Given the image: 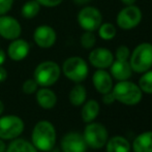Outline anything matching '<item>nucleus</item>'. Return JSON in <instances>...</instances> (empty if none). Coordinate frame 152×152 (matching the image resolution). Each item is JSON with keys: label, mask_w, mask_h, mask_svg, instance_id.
<instances>
[{"label": "nucleus", "mask_w": 152, "mask_h": 152, "mask_svg": "<svg viewBox=\"0 0 152 152\" xmlns=\"http://www.w3.org/2000/svg\"><path fill=\"white\" fill-rule=\"evenodd\" d=\"M40 10V4L36 0H29L23 4L21 8V15L24 19L31 20L35 18Z\"/></svg>", "instance_id": "5701e85b"}, {"label": "nucleus", "mask_w": 152, "mask_h": 152, "mask_svg": "<svg viewBox=\"0 0 152 152\" xmlns=\"http://www.w3.org/2000/svg\"><path fill=\"white\" fill-rule=\"evenodd\" d=\"M7 79V72L4 67H2V65H0V83L4 82Z\"/></svg>", "instance_id": "2f4dec72"}, {"label": "nucleus", "mask_w": 152, "mask_h": 152, "mask_svg": "<svg viewBox=\"0 0 152 152\" xmlns=\"http://www.w3.org/2000/svg\"><path fill=\"white\" fill-rule=\"evenodd\" d=\"M132 148L134 152H152V132H145L137 136Z\"/></svg>", "instance_id": "6ab92c4d"}, {"label": "nucleus", "mask_w": 152, "mask_h": 152, "mask_svg": "<svg viewBox=\"0 0 152 152\" xmlns=\"http://www.w3.org/2000/svg\"><path fill=\"white\" fill-rule=\"evenodd\" d=\"M61 75V68L55 61L40 62L35 67L33 72V79L38 86L50 87L59 80Z\"/></svg>", "instance_id": "20e7f679"}, {"label": "nucleus", "mask_w": 152, "mask_h": 152, "mask_svg": "<svg viewBox=\"0 0 152 152\" xmlns=\"http://www.w3.org/2000/svg\"><path fill=\"white\" fill-rule=\"evenodd\" d=\"M115 102H116V99H115V96L112 91L108 92L106 94H102V102L104 104H108L109 106V104H112Z\"/></svg>", "instance_id": "7c9ffc66"}, {"label": "nucleus", "mask_w": 152, "mask_h": 152, "mask_svg": "<svg viewBox=\"0 0 152 152\" xmlns=\"http://www.w3.org/2000/svg\"><path fill=\"white\" fill-rule=\"evenodd\" d=\"M112 92L116 102L125 106H136L143 97V92L139 85L129 80L118 81V83L113 86Z\"/></svg>", "instance_id": "f03ea898"}, {"label": "nucleus", "mask_w": 152, "mask_h": 152, "mask_svg": "<svg viewBox=\"0 0 152 152\" xmlns=\"http://www.w3.org/2000/svg\"><path fill=\"white\" fill-rule=\"evenodd\" d=\"M143 18L142 10L137 5H125L116 17V24L122 30H132L140 25Z\"/></svg>", "instance_id": "0eeeda50"}, {"label": "nucleus", "mask_w": 152, "mask_h": 152, "mask_svg": "<svg viewBox=\"0 0 152 152\" xmlns=\"http://www.w3.org/2000/svg\"><path fill=\"white\" fill-rule=\"evenodd\" d=\"M40 6H45V7H55L58 6L63 2V0H36Z\"/></svg>", "instance_id": "c756f323"}, {"label": "nucleus", "mask_w": 152, "mask_h": 152, "mask_svg": "<svg viewBox=\"0 0 152 152\" xmlns=\"http://www.w3.org/2000/svg\"><path fill=\"white\" fill-rule=\"evenodd\" d=\"M31 143L37 150L48 152L56 144V129L50 121H38L31 134Z\"/></svg>", "instance_id": "f257e3e1"}, {"label": "nucleus", "mask_w": 152, "mask_h": 152, "mask_svg": "<svg viewBox=\"0 0 152 152\" xmlns=\"http://www.w3.org/2000/svg\"><path fill=\"white\" fill-rule=\"evenodd\" d=\"M97 31H98L99 37L104 40L113 39L117 34V29H116V27H115V25L109 22L102 23V25L98 27Z\"/></svg>", "instance_id": "b1692460"}, {"label": "nucleus", "mask_w": 152, "mask_h": 152, "mask_svg": "<svg viewBox=\"0 0 152 152\" xmlns=\"http://www.w3.org/2000/svg\"><path fill=\"white\" fill-rule=\"evenodd\" d=\"M5 152H38L32 143L24 139H14L6 147Z\"/></svg>", "instance_id": "4be33fe9"}, {"label": "nucleus", "mask_w": 152, "mask_h": 152, "mask_svg": "<svg viewBox=\"0 0 152 152\" xmlns=\"http://www.w3.org/2000/svg\"><path fill=\"white\" fill-rule=\"evenodd\" d=\"M30 52V45L27 40L16 38L12 40L7 47V55L12 61H22L28 56Z\"/></svg>", "instance_id": "4468645a"}, {"label": "nucleus", "mask_w": 152, "mask_h": 152, "mask_svg": "<svg viewBox=\"0 0 152 152\" xmlns=\"http://www.w3.org/2000/svg\"><path fill=\"white\" fill-rule=\"evenodd\" d=\"M122 3L125 4V5H134L137 2V0H121Z\"/></svg>", "instance_id": "f704fd0d"}, {"label": "nucleus", "mask_w": 152, "mask_h": 152, "mask_svg": "<svg viewBox=\"0 0 152 152\" xmlns=\"http://www.w3.org/2000/svg\"><path fill=\"white\" fill-rule=\"evenodd\" d=\"M88 60L93 67L97 69H107L115 60V57L109 49L99 47V48L93 49L89 53Z\"/></svg>", "instance_id": "f8f14e48"}, {"label": "nucleus", "mask_w": 152, "mask_h": 152, "mask_svg": "<svg viewBox=\"0 0 152 152\" xmlns=\"http://www.w3.org/2000/svg\"><path fill=\"white\" fill-rule=\"evenodd\" d=\"M78 23L85 31L94 32L102 23V15L97 7L87 5L84 6L78 14Z\"/></svg>", "instance_id": "6e6552de"}, {"label": "nucleus", "mask_w": 152, "mask_h": 152, "mask_svg": "<svg viewBox=\"0 0 152 152\" xmlns=\"http://www.w3.org/2000/svg\"><path fill=\"white\" fill-rule=\"evenodd\" d=\"M130 50L129 48H128L127 46H124V45H122V46H119L118 48L116 49V52H115V58L117 59V60H128L130 57Z\"/></svg>", "instance_id": "bb28decb"}, {"label": "nucleus", "mask_w": 152, "mask_h": 152, "mask_svg": "<svg viewBox=\"0 0 152 152\" xmlns=\"http://www.w3.org/2000/svg\"><path fill=\"white\" fill-rule=\"evenodd\" d=\"M36 102L38 106L46 110L53 109L57 104V95L48 87H42L36 91Z\"/></svg>", "instance_id": "f3484780"}, {"label": "nucleus", "mask_w": 152, "mask_h": 152, "mask_svg": "<svg viewBox=\"0 0 152 152\" xmlns=\"http://www.w3.org/2000/svg\"><path fill=\"white\" fill-rule=\"evenodd\" d=\"M22 34V27L16 18L7 15L0 16V36L4 39L14 40Z\"/></svg>", "instance_id": "9d476101"}, {"label": "nucleus", "mask_w": 152, "mask_h": 152, "mask_svg": "<svg viewBox=\"0 0 152 152\" xmlns=\"http://www.w3.org/2000/svg\"><path fill=\"white\" fill-rule=\"evenodd\" d=\"M14 0H0V16L6 15L12 7Z\"/></svg>", "instance_id": "c85d7f7f"}, {"label": "nucleus", "mask_w": 152, "mask_h": 152, "mask_svg": "<svg viewBox=\"0 0 152 152\" xmlns=\"http://www.w3.org/2000/svg\"><path fill=\"white\" fill-rule=\"evenodd\" d=\"M82 111H81V117L83 121L89 123L96 119L100 111V107L98 102L95 99H89L88 102H85L82 104Z\"/></svg>", "instance_id": "aec40b11"}, {"label": "nucleus", "mask_w": 152, "mask_h": 152, "mask_svg": "<svg viewBox=\"0 0 152 152\" xmlns=\"http://www.w3.org/2000/svg\"><path fill=\"white\" fill-rule=\"evenodd\" d=\"M87 147L84 137L79 132H68L61 140V149L63 152H86Z\"/></svg>", "instance_id": "ddd939ff"}, {"label": "nucleus", "mask_w": 152, "mask_h": 152, "mask_svg": "<svg viewBox=\"0 0 152 152\" xmlns=\"http://www.w3.org/2000/svg\"><path fill=\"white\" fill-rule=\"evenodd\" d=\"M83 137L88 147L92 149H102L108 142L109 132L104 125L92 121L85 127Z\"/></svg>", "instance_id": "423d86ee"}, {"label": "nucleus", "mask_w": 152, "mask_h": 152, "mask_svg": "<svg viewBox=\"0 0 152 152\" xmlns=\"http://www.w3.org/2000/svg\"><path fill=\"white\" fill-rule=\"evenodd\" d=\"M33 40L42 49H49L55 45L57 34L54 28L49 25H40L33 32Z\"/></svg>", "instance_id": "9b49d317"}, {"label": "nucleus", "mask_w": 152, "mask_h": 152, "mask_svg": "<svg viewBox=\"0 0 152 152\" xmlns=\"http://www.w3.org/2000/svg\"><path fill=\"white\" fill-rule=\"evenodd\" d=\"M91 0H74V2L78 5H86L90 2Z\"/></svg>", "instance_id": "72a5a7b5"}, {"label": "nucleus", "mask_w": 152, "mask_h": 152, "mask_svg": "<svg viewBox=\"0 0 152 152\" xmlns=\"http://www.w3.org/2000/svg\"><path fill=\"white\" fill-rule=\"evenodd\" d=\"M109 68H110V74L112 78L117 81L129 80L134 72L128 60L123 61L115 59Z\"/></svg>", "instance_id": "dca6fc26"}, {"label": "nucleus", "mask_w": 152, "mask_h": 152, "mask_svg": "<svg viewBox=\"0 0 152 152\" xmlns=\"http://www.w3.org/2000/svg\"><path fill=\"white\" fill-rule=\"evenodd\" d=\"M38 84L34 79H28L22 85V90L26 94H33L37 91Z\"/></svg>", "instance_id": "cd10ccee"}, {"label": "nucleus", "mask_w": 152, "mask_h": 152, "mask_svg": "<svg viewBox=\"0 0 152 152\" xmlns=\"http://www.w3.org/2000/svg\"><path fill=\"white\" fill-rule=\"evenodd\" d=\"M81 46L84 49H92L96 42V36L93 32L91 31H85L84 33L81 35L80 38Z\"/></svg>", "instance_id": "a878e982"}, {"label": "nucleus", "mask_w": 152, "mask_h": 152, "mask_svg": "<svg viewBox=\"0 0 152 152\" xmlns=\"http://www.w3.org/2000/svg\"><path fill=\"white\" fill-rule=\"evenodd\" d=\"M92 83L95 90L100 94H106L112 91L113 89V78L106 69H96L92 76Z\"/></svg>", "instance_id": "2eb2a0df"}, {"label": "nucleus", "mask_w": 152, "mask_h": 152, "mask_svg": "<svg viewBox=\"0 0 152 152\" xmlns=\"http://www.w3.org/2000/svg\"><path fill=\"white\" fill-rule=\"evenodd\" d=\"M129 64L132 72L143 74L152 67V44L141 42L130 53Z\"/></svg>", "instance_id": "7ed1b4c3"}, {"label": "nucleus", "mask_w": 152, "mask_h": 152, "mask_svg": "<svg viewBox=\"0 0 152 152\" xmlns=\"http://www.w3.org/2000/svg\"><path fill=\"white\" fill-rule=\"evenodd\" d=\"M24 130V122L15 115H7L0 118V139L14 140Z\"/></svg>", "instance_id": "1a4fd4ad"}, {"label": "nucleus", "mask_w": 152, "mask_h": 152, "mask_svg": "<svg viewBox=\"0 0 152 152\" xmlns=\"http://www.w3.org/2000/svg\"><path fill=\"white\" fill-rule=\"evenodd\" d=\"M68 98H69V102L72 106L75 107L82 106L86 102V98H87L86 88L83 85L78 83V84L75 85L72 88V90L69 92V95H68Z\"/></svg>", "instance_id": "412c9836"}, {"label": "nucleus", "mask_w": 152, "mask_h": 152, "mask_svg": "<svg viewBox=\"0 0 152 152\" xmlns=\"http://www.w3.org/2000/svg\"><path fill=\"white\" fill-rule=\"evenodd\" d=\"M107 152H130L132 145L129 141L122 136H114L108 139L106 144Z\"/></svg>", "instance_id": "a211bd4d"}, {"label": "nucleus", "mask_w": 152, "mask_h": 152, "mask_svg": "<svg viewBox=\"0 0 152 152\" xmlns=\"http://www.w3.org/2000/svg\"><path fill=\"white\" fill-rule=\"evenodd\" d=\"M3 111H4V104H3V102L0 100V115L3 113Z\"/></svg>", "instance_id": "e433bc0d"}, {"label": "nucleus", "mask_w": 152, "mask_h": 152, "mask_svg": "<svg viewBox=\"0 0 152 152\" xmlns=\"http://www.w3.org/2000/svg\"><path fill=\"white\" fill-rule=\"evenodd\" d=\"M5 149H6L5 143L3 142L2 139H0V152H5Z\"/></svg>", "instance_id": "c9c22d12"}, {"label": "nucleus", "mask_w": 152, "mask_h": 152, "mask_svg": "<svg viewBox=\"0 0 152 152\" xmlns=\"http://www.w3.org/2000/svg\"><path fill=\"white\" fill-rule=\"evenodd\" d=\"M138 85L143 93L152 94V69L143 72Z\"/></svg>", "instance_id": "393cba45"}, {"label": "nucleus", "mask_w": 152, "mask_h": 152, "mask_svg": "<svg viewBox=\"0 0 152 152\" xmlns=\"http://www.w3.org/2000/svg\"><path fill=\"white\" fill-rule=\"evenodd\" d=\"M5 59H6V54L4 53V51L2 49H0V65L5 62Z\"/></svg>", "instance_id": "473e14b6"}, {"label": "nucleus", "mask_w": 152, "mask_h": 152, "mask_svg": "<svg viewBox=\"0 0 152 152\" xmlns=\"http://www.w3.org/2000/svg\"><path fill=\"white\" fill-rule=\"evenodd\" d=\"M62 72L68 80L75 83H81L88 77L89 67L82 57L72 56L63 62Z\"/></svg>", "instance_id": "39448f33"}]
</instances>
